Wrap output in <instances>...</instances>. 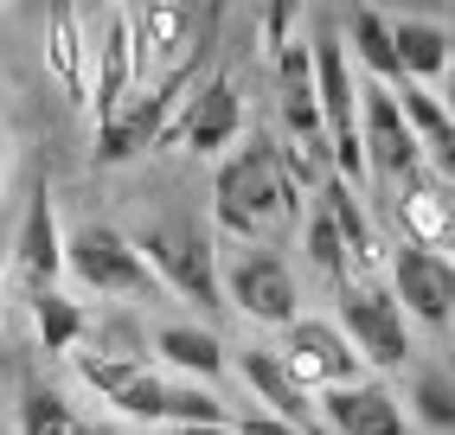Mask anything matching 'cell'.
<instances>
[{
    "instance_id": "cell-4",
    "label": "cell",
    "mask_w": 455,
    "mask_h": 435,
    "mask_svg": "<svg viewBox=\"0 0 455 435\" xmlns=\"http://www.w3.org/2000/svg\"><path fill=\"white\" fill-rule=\"evenodd\" d=\"M333 327L347 333L359 365H372V371H404L417 359L411 320H404V307L391 301L385 275L379 282H333Z\"/></svg>"
},
{
    "instance_id": "cell-6",
    "label": "cell",
    "mask_w": 455,
    "mask_h": 435,
    "mask_svg": "<svg viewBox=\"0 0 455 435\" xmlns=\"http://www.w3.org/2000/svg\"><path fill=\"white\" fill-rule=\"evenodd\" d=\"M244 135V97H237V71H212L193 83V97L173 109V122L155 135V147H187V154H225Z\"/></svg>"
},
{
    "instance_id": "cell-2",
    "label": "cell",
    "mask_w": 455,
    "mask_h": 435,
    "mask_svg": "<svg viewBox=\"0 0 455 435\" xmlns=\"http://www.w3.org/2000/svg\"><path fill=\"white\" fill-rule=\"evenodd\" d=\"M129 243L141 250V263L155 269L161 289H173L180 301H193V307H225V295H219V237H212L193 211L167 218V225H148Z\"/></svg>"
},
{
    "instance_id": "cell-31",
    "label": "cell",
    "mask_w": 455,
    "mask_h": 435,
    "mask_svg": "<svg viewBox=\"0 0 455 435\" xmlns=\"http://www.w3.org/2000/svg\"><path fill=\"white\" fill-rule=\"evenodd\" d=\"M161 0H116V13H129V20H141V13H155Z\"/></svg>"
},
{
    "instance_id": "cell-9",
    "label": "cell",
    "mask_w": 455,
    "mask_h": 435,
    "mask_svg": "<svg viewBox=\"0 0 455 435\" xmlns=\"http://www.w3.org/2000/svg\"><path fill=\"white\" fill-rule=\"evenodd\" d=\"M385 289L404 307V320H423L430 333H449V314H455V269H449V257L398 243V250L385 257Z\"/></svg>"
},
{
    "instance_id": "cell-26",
    "label": "cell",
    "mask_w": 455,
    "mask_h": 435,
    "mask_svg": "<svg viewBox=\"0 0 455 435\" xmlns=\"http://www.w3.org/2000/svg\"><path fill=\"white\" fill-rule=\"evenodd\" d=\"M301 243H308V263L327 282H347V243H340V231H333V218L321 205H308V218H301Z\"/></svg>"
},
{
    "instance_id": "cell-33",
    "label": "cell",
    "mask_w": 455,
    "mask_h": 435,
    "mask_svg": "<svg viewBox=\"0 0 455 435\" xmlns=\"http://www.w3.org/2000/svg\"><path fill=\"white\" fill-rule=\"evenodd\" d=\"M141 435H161V429H141Z\"/></svg>"
},
{
    "instance_id": "cell-12",
    "label": "cell",
    "mask_w": 455,
    "mask_h": 435,
    "mask_svg": "<svg viewBox=\"0 0 455 435\" xmlns=\"http://www.w3.org/2000/svg\"><path fill=\"white\" fill-rule=\"evenodd\" d=\"M225 371H237V384L251 391V403H263V416H276V423H289V429H301V435H321L315 397L289 378V365H283V352H276V346L231 352V365H225Z\"/></svg>"
},
{
    "instance_id": "cell-29",
    "label": "cell",
    "mask_w": 455,
    "mask_h": 435,
    "mask_svg": "<svg viewBox=\"0 0 455 435\" xmlns=\"http://www.w3.org/2000/svg\"><path fill=\"white\" fill-rule=\"evenodd\" d=\"M231 429H237V435H301V429H289V423H276V416H263V410L244 416V423H231Z\"/></svg>"
},
{
    "instance_id": "cell-11",
    "label": "cell",
    "mask_w": 455,
    "mask_h": 435,
    "mask_svg": "<svg viewBox=\"0 0 455 435\" xmlns=\"http://www.w3.org/2000/svg\"><path fill=\"white\" fill-rule=\"evenodd\" d=\"M315 416H321V435H411L398 391L379 378H353V384L321 391Z\"/></svg>"
},
{
    "instance_id": "cell-20",
    "label": "cell",
    "mask_w": 455,
    "mask_h": 435,
    "mask_svg": "<svg viewBox=\"0 0 455 435\" xmlns=\"http://www.w3.org/2000/svg\"><path fill=\"white\" fill-rule=\"evenodd\" d=\"M347 39H353V65H359V77H366V83H385V90L404 83L398 51H391V26H385L379 7H366V0H359L353 20H347Z\"/></svg>"
},
{
    "instance_id": "cell-23",
    "label": "cell",
    "mask_w": 455,
    "mask_h": 435,
    "mask_svg": "<svg viewBox=\"0 0 455 435\" xmlns=\"http://www.w3.org/2000/svg\"><path fill=\"white\" fill-rule=\"evenodd\" d=\"M109 410L123 416V423H135V429H161V410H167V371H161L155 359L135 365L129 384L109 397Z\"/></svg>"
},
{
    "instance_id": "cell-27",
    "label": "cell",
    "mask_w": 455,
    "mask_h": 435,
    "mask_svg": "<svg viewBox=\"0 0 455 435\" xmlns=\"http://www.w3.org/2000/svg\"><path fill=\"white\" fill-rule=\"evenodd\" d=\"M65 359L77 365V378H84L90 391H97L103 403L129 384V371H135V365H148V359H109V352H90V346H84V352H65Z\"/></svg>"
},
{
    "instance_id": "cell-18",
    "label": "cell",
    "mask_w": 455,
    "mask_h": 435,
    "mask_svg": "<svg viewBox=\"0 0 455 435\" xmlns=\"http://www.w3.org/2000/svg\"><path fill=\"white\" fill-rule=\"evenodd\" d=\"M398 231H404V243H417V250H449V193L436 179H404L398 186Z\"/></svg>"
},
{
    "instance_id": "cell-10",
    "label": "cell",
    "mask_w": 455,
    "mask_h": 435,
    "mask_svg": "<svg viewBox=\"0 0 455 435\" xmlns=\"http://www.w3.org/2000/svg\"><path fill=\"white\" fill-rule=\"evenodd\" d=\"M90 65H97V77H90V109H97V129H103V122H116V115L129 109V97L148 90L129 13H109L103 20V33L90 39Z\"/></svg>"
},
{
    "instance_id": "cell-13",
    "label": "cell",
    "mask_w": 455,
    "mask_h": 435,
    "mask_svg": "<svg viewBox=\"0 0 455 435\" xmlns=\"http://www.w3.org/2000/svg\"><path fill=\"white\" fill-rule=\"evenodd\" d=\"M13 257H20V275L33 289H58V275H65V231H58V199H52L45 179L33 186V199H26Z\"/></svg>"
},
{
    "instance_id": "cell-19",
    "label": "cell",
    "mask_w": 455,
    "mask_h": 435,
    "mask_svg": "<svg viewBox=\"0 0 455 435\" xmlns=\"http://www.w3.org/2000/svg\"><path fill=\"white\" fill-rule=\"evenodd\" d=\"M391 97H398V115L411 122V135H417V147H423V161L449 167V161H455V122H449L443 97H436V90H423V83H411V77L391 90Z\"/></svg>"
},
{
    "instance_id": "cell-14",
    "label": "cell",
    "mask_w": 455,
    "mask_h": 435,
    "mask_svg": "<svg viewBox=\"0 0 455 435\" xmlns=\"http://www.w3.org/2000/svg\"><path fill=\"white\" fill-rule=\"evenodd\" d=\"M155 365L167 371V378H193V384H212L219 391V378H225V365H231V352H225V339L212 333V327H199V320H167V327H155Z\"/></svg>"
},
{
    "instance_id": "cell-5",
    "label": "cell",
    "mask_w": 455,
    "mask_h": 435,
    "mask_svg": "<svg viewBox=\"0 0 455 435\" xmlns=\"http://www.w3.org/2000/svg\"><path fill=\"white\" fill-rule=\"evenodd\" d=\"M219 295H225V307H237V314L257 320V327H289L301 314L295 269H289L283 250H269V243H244L237 257L219 263Z\"/></svg>"
},
{
    "instance_id": "cell-21",
    "label": "cell",
    "mask_w": 455,
    "mask_h": 435,
    "mask_svg": "<svg viewBox=\"0 0 455 435\" xmlns=\"http://www.w3.org/2000/svg\"><path fill=\"white\" fill-rule=\"evenodd\" d=\"M398 403H404V423H423L430 435H449L455 429V384H449L443 365H417L411 371V391Z\"/></svg>"
},
{
    "instance_id": "cell-16",
    "label": "cell",
    "mask_w": 455,
    "mask_h": 435,
    "mask_svg": "<svg viewBox=\"0 0 455 435\" xmlns=\"http://www.w3.org/2000/svg\"><path fill=\"white\" fill-rule=\"evenodd\" d=\"M129 26H135L141 77H148V71H173L180 58L193 51V13H187V0H161L155 13H141V20H129Z\"/></svg>"
},
{
    "instance_id": "cell-15",
    "label": "cell",
    "mask_w": 455,
    "mask_h": 435,
    "mask_svg": "<svg viewBox=\"0 0 455 435\" xmlns=\"http://www.w3.org/2000/svg\"><path fill=\"white\" fill-rule=\"evenodd\" d=\"M45 71L77 109H90V33L77 0H45Z\"/></svg>"
},
{
    "instance_id": "cell-24",
    "label": "cell",
    "mask_w": 455,
    "mask_h": 435,
    "mask_svg": "<svg viewBox=\"0 0 455 435\" xmlns=\"http://www.w3.org/2000/svg\"><path fill=\"white\" fill-rule=\"evenodd\" d=\"M20 435H97V429H90L58 391L26 384V397H20Z\"/></svg>"
},
{
    "instance_id": "cell-32",
    "label": "cell",
    "mask_w": 455,
    "mask_h": 435,
    "mask_svg": "<svg viewBox=\"0 0 455 435\" xmlns=\"http://www.w3.org/2000/svg\"><path fill=\"white\" fill-rule=\"evenodd\" d=\"M0 161H7V122H0Z\"/></svg>"
},
{
    "instance_id": "cell-7",
    "label": "cell",
    "mask_w": 455,
    "mask_h": 435,
    "mask_svg": "<svg viewBox=\"0 0 455 435\" xmlns=\"http://www.w3.org/2000/svg\"><path fill=\"white\" fill-rule=\"evenodd\" d=\"M359 154H366V173L391 179V186L423 173V147L411 135V122L398 115V97L385 83H366V77H359Z\"/></svg>"
},
{
    "instance_id": "cell-8",
    "label": "cell",
    "mask_w": 455,
    "mask_h": 435,
    "mask_svg": "<svg viewBox=\"0 0 455 435\" xmlns=\"http://www.w3.org/2000/svg\"><path fill=\"white\" fill-rule=\"evenodd\" d=\"M276 352H283L289 378L308 391V397L366 378V365H359V352L347 346V333L333 327V320H315V314H295V320L283 327V346H276Z\"/></svg>"
},
{
    "instance_id": "cell-1",
    "label": "cell",
    "mask_w": 455,
    "mask_h": 435,
    "mask_svg": "<svg viewBox=\"0 0 455 435\" xmlns=\"http://www.w3.org/2000/svg\"><path fill=\"white\" fill-rule=\"evenodd\" d=\"M269 225H301V193L289 186L283 161L269 141H251L219 161L212 179V237L225 243H263Z\"/></svg>"
},
{
    "instance_id": "cell-17",
    "label": "cell",
    "mask_w": 455,
    "mask_h": 435,
    "mask_svg": "<svg viewBox=\"0 0 455 435\" xmlns=\"http://www.w3.org/2000/svg\"><path fill=\"white\" fill-rule=\"evenodd\" d=\"M391 26V51H398V71L411 77V83H443V71H449V26L443 20H385Z\"/></svg>"
},
{
    "instance_id": "cell-22",
    "label": "cell",
    "mask_w": 455,
    "mask_h": 435,
    "mask_svg": "<svg viewBox=\"0 0 455 435\" xmlns=\"http://www.w3.org/2000/svg\"><path fill=\"white\" fill-rule=\"evenodd\" d=\"M84 307L71 295H58V289H33V333H39V346L45 352H77L84 346Z\"/></svg>"
},
{
    "instance_id": "cell-28",
    "label": "cell",
    "mask_w": 455,
    "mask_h": 435,
    "mask_svg": "<svg viewBox=\"0 0 455 435\" xmlns=\"http://www.w3.org/2000/svg\"><path fill=\"white\" fill-rule=\"evenodd\" d=\"M301 26V0H263V58H276Z\"/></svg>"
},
{
    "instance_id": "cell-3",
    "label": "cell",
    "mask_w": 455,
    "mask_h": 435,
    "mask_svg": "<svg viewBox=\"0 0 455 435\" xmlns=\"http://www.w3.org/2000/svg\"><path fill=\"white\" fill-rule=\"evenodd\" d=\"M65 275H77L84 295L123 301V307H141L148 295H161V282H155V269L141 263V250L116 225H103V218H90V225H77L65 237Z\"/></svg>"
},
{
    "instance_id": "cell-30",
    "label": "cell",
    "mask_w": 455,
    "mask_h": 435,
    "mask_svg": "<svg viewBox=\"0 0 455 435\" xmlns=\"http://www.w3.org/2000/svg\"><path fill=\"white\" fill-rule=\"evenodd\" d=\"M161 435H237L231 423H173V429H161Z\"/></svg>"
},
{
    "instance_id": "cell-25",
    "label": "cell",
    "mask_w": 455,
    "mask_h": 435,
    "mask_svg": "<svg viewBox=\"0 0 455 435\" xmlns=\"http://www.w3.org/2000/svg\"><path fill=\"white\" fill-rule=\"evenodd\" d=\"M173 423H231L225 416V397L212 384H193V378H167V410H161V429Z\"/></svg>"
}]
</instances>
